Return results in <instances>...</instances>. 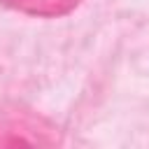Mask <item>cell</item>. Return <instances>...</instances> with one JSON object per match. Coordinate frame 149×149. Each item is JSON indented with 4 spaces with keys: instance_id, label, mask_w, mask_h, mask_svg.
Returning a JSON list of instances; mask_svg holds the SVG:
<instances>
[{
    "instance_id": "obj_1",
    "label": "cell",
    "mask_w": 149,
    "mask_h": 149,
    "mask_svg": "<svg viewBox=\"0 0 149 149\" xmlns=\"http://www.w3.org/2000/svg\"><path fill=\"white\" fill-rule=\"evenodd\" d=\"M5 7L28 14V16H42V19H56L70 14L79 0H0Z\"/></svg>"
}]
</instances>
